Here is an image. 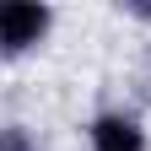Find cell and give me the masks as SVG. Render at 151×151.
I'll return each mask as SVG.
<instances>
[{
    "instance_id": "cell-2",
    "label": "cell",
    "mask_w": 151,
    "mask_h": 151,
    "mask_svg": "<svg viewBox=\"0 0 151 151\" xmlns=\"http://www.w3.org/2000/svg\"><path fill=\"white\" fill-rule=\"evenodd\" d=\"M86 151H151V129L135 108L108 103L86 119Z\"/></svg>"
},
{
    "instance_id": "cell-1",
    "label": "cell",
    "mask_w": 151,
    "mask_h": 151,
    "mask_svg": "<svg viewBox=\"0 0 151 151\" xmlns=\"http://www.w3.org/2000/svg\"><path fill=\"white\" fill-rule=\"evenodd\" d=\"M54 27H60V11L43 0H0V60L22 65L32 54H43Z\"/></svg>"
},
{
    "instance_id": "cell-4",
    "label": "cell",
    "mask_w": 151,
    "mask_h": 151,
    "mask_svg": "<svg viewBox=\"0 0 151 151\" xmlns=\"http://www.w3.org/2000/svg\"><path fill=\"white\" fill-rule=\"evenodd\" d=\"M146 76H151V32H146Z\"/></svg>"
},
{
    "instance_id": "cell-3",
    "label": "cell",
    "mask_w": 151,
    "mask_h": 151,
    "mask_svg": "<svg viewBox=\"0 0 151 151\" xmlns=\"http://www.w3.org/2000/svg\"><path fill=\"white\" fill-rule=\"evenodd\" d=\"M0 151H49L38 140V129L22 124V119H0Z\"/></svg>"
}]
</instances>
